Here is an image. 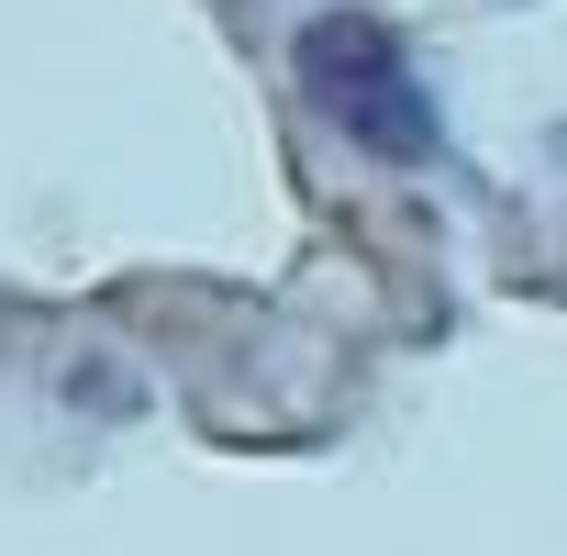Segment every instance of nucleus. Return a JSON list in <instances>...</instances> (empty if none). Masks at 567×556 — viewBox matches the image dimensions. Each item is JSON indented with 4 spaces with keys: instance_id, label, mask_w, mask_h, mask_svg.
Masks as SVG:
<instances>
[{
    "instance_id": "obj_1",
    "label": "nucleus",
    "mask_w": 567,
    "mask_h": 556,
    "mask_svg": "<svg viewBox=\"0 0 567 556\" xmlns=\"http://www.w3.org/2000/svg\"><path fill=\"white\" fill-rule=\"evenodd\" d=\"M290 68H301L312 112H323L346 145H368V156H390V167H423V156L445 145V123H434V101H423V79H412V56H401V34H390L379 12H323V23H301Z\"/></svg>"
}]
</instances>
